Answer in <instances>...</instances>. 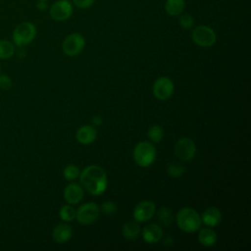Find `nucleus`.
I'll return each mask as SVG.
<instances>
[{
    "instance_id": "39448f33",
    "label": "nucleus",
    "mask_w": 251,
    "mask_h": 251,
    "mask_svg": "<svg viewBox=\"0 0 251 251\" xmlns=\"http://www.w3.org/2000/svg\"><path fill=\"white\" fill-rule=\"evenodd\" d=\"M191 38L192 41L200 47H210L216 43L217 35L212 27L200 25L192 30Z\"/></svg>"
},
{
    "instance_id": "5701e85b",
    "label": "nucleus",
    "mask_w": 251,
    "mask_h": 251,
    "mask_svg": "<svg viewBox=\"0 0 251 251\" xmlns=\"http://www.w3.org/2000/svg\"><path fill=\"white\" fill-rule=\"evenodd\" d=\"M147 136L149 137V139L152 142L159 143L164 137V129L162 126H160L158 125H154L148 129Z\"/></svg>"
},
{
    "instance_id": "b1692460",
    "label": "nucleus",
    "mask_w": 251,
    "mask_h": 251,
    "mask_svg": "<svg viewBox=\"0 0 251 251\" xmlns=\"http://www.w3.org/2000/svg\"><path fill=\"white\" fill-rule=\"evenodd\" d=\"M75 214H76V211L71 205H64L61 207V209L59 211V216H60L61 220L65 221V222L74 221L75 219Z\"/></svg>"
},
{
    "instance_id": "7ed1b4c3",
    "label": "nucleus",
    "mask_w": 251,
    "mask_h": 251,
    "mask_svg": "<svg viewBox=\"0 0 251 251\" xmlns=\"http://www.w3.org/2000/svg\"><path fill=\"white\" fill-rule=\"evenodd\" d=\"M132 156L136 165L141 168H147L151 166L156 159V148L150 142L141 141L135 145Z\"/></svg>"
},
{
    "instance_id": "6e6552de",
    "label": "nucleus",
    "mask_w": 251,
    "mask_h": 251,
    "mask_svg": "<svg viewBox=\"0 0 251 251\" xmlns=\"http://www.w3.org/2000/svg\"><path fill=\"white\" fill-rule=\"evenodd\" d=\"M196 153V145L191 138L182 137L175 144V154L184 162L191 161Z\"/></svg>"
},
{
    "instance_id": "bb28decb",
    "label": "nucleus",
    "mask_w": 251,
    "mask_h": 251,
    "mask_svg": "<svg viewBox=\"0 0 251 251\" xmlns=\"http://www.w3.org/2000/svg\"><path fill=\"white\" fill-rule=\"evenodd\" d=\"M101 210L105 215H114L117 212V206L112 201H105L101 205Z\"/></svg>"
},
{
    "instance_id": "412c9836",
    "label": "nucleus",
    "mask_w": 251,
    "mask_h": 251,
    "mask_svg": "<svg viewBox=\"0 0 251 251\" xmlns=\"http://www.w3.org/2000/svg\"><path fill=\"white\" fill-rule=\"evenodd\" d=\"M158 220L159 222L162 224L163 226L165 227H169L172 223H173V214H172V211L167 208V207H162L159 211H158Z\"/></svg>"
},
{
    "instance_id": "473e14b6",
    "label": "nucleus",
    "mask_w": 251,
    "mask_h": 251,
    "mask_svg": "<svg viewBox=\"0 0 251 251\" xmlns=\"http://www.w3.org/2000/svg\"><path fill=\"white\" fill-rule=\"evenodd\" d=\"M0 70H1V64H0Z\"/></svg>"
},
{
    "instance_id": "9d476101",
    "label": "nucleus",
    "mask_w": 251,
    "mask_h": 251,
    "mask_svg": "<svg viewBox=\"0 0 251 251\" xmlns=\"http://www.w3.org/2000/svg\"><path fill=\"white\" fill-rule=\"evenodd\" d=\"M49 14L54 21H66L73 14V5L69 0H58L51 5Z\"/></svg>"
},
{
    "instance_id": "cd10ccee",
    "label": "nucleus",
    "mask_w": 251,
    "mask_h": 251,
    "mask_svg": "<svg viewBox=\"0 0 251 251\" xmlns=\"http://www.w3.org/2000/svg\"><path fill=\"white\" fill-rule=\"evenodd\" d=\"M11 87H12L11 77L6 74L0 75V89L9 90Z\"/></svg>"
},
{
    "instance_id": "f03ea898",
    "label": "nucleus",
    "mask_w": 251,
    "mask_h": 251,
    "mask_svg": "<svg viewBox=\"0 0 251 251\" xmlns=\"http://www.w3.org/2000/svg\"><path fill=\"white\" fill-rule=\"evenodd\" d=\"M176 222L179 229L185 232H195L201 227V217L196 210L190 207H184L178 210L176 216Z\"/></svg>"
},
{
    "instance_id": "dca6fc26",
    "label": "nucleus",
    "mask_w": 251,
    "mask_h": 251,
    "mask_svg": "<svg viewBox=\"0 0 251 251\" xmlns=\"http://www.w3.org/2000/svg\"><path fill=\"white\" fill-rule=\"evenodd\" d=\"M72 235H73V229L67 224H59L52 230V237L59 244L69 241Z\"/></svg>"
},
{
    "instance_id": "f257e3e1",
    "label": "nucleus",
    "mask_w": 251,
    "mask_h": 251,
    "mask_svg": "<svg viewBox=\"0 0 251 251\" xmlns=\"http://www.w3.org/2000/svg\"><path fill=\"white\" fill-rule=\"evenodd\" d=\"M79 181L82 187L94 196L104 193L108 184L105 171L97 165H90L84 168L79 174Z\"/></svg>"
},
{
    "instance_id": "4be33fe9",
    "label": "nucleus",
    "mask_w": 251,
    "mask_h": 251,
    "mask_svg": "<svg viewBox=\"0 0 251 251\" xmlns=\"http://www.w3.org/2000/svg\"><path fill=\"white\" fill-rule=\"evenodd\" d=\"M185 173V168L177 162H171L167 166V174L171 177H180Z\"/></svg>"
},
{
    "instance_id": "1a4fd4ad",
    "label": "nucleus",
    "mask_w": 251,
    "mask_h": 251,
    "mask_svg": "<svg viewBox=\"0 0 251 251\" xmlns=\"http://www.w3.org/2000/svg\"><path fill=\"white\" fill-rule=\"evenodd\" d=\"M174 81L168 76H160L153 83V94L159 100H167L174 93Z\"/></svg>"
},
{
    "instance_id": "c756f323",
    "label": "nucleus",
    "mask_w": 251,
    "mask_h": 251,
    "mask_svg": "<svg viewBox=\"0 0 251 251\" xmlns=\"http://www.w3.org/2000/svg\"><path fill=\"white\" fill-rule=\"evenodd\" d=\"M163 243L164 245L166 246H172L174 245V239L172 237H166L164 240H163Z\"/></svg>"
},
{
    "instance_id": "a211bd4d",
    "label": "nucleus",
    "mask_w": 251,
    "mask_h": 251,
    "mask_svg": "<svg viewBox=\"0 0 251 251\" xmlns=\"http://www.w3.org/2000/svg\"><path fill=\"white\" fill-rule=\"evenodd\" d=\"M198 230H199L198 240L202 245L210 247L217 242L218 236L214 229L210 227H202V228H199Z\"/></svg>"
},
{
    "instance_id": "0eeeda50",
    "label": "nucleus",
    "mask_w": 251,
    "mask_h": 251,
    "mask_svg": "<svg viewBox=\"0 0 251 251\" xmlns=\"http://www.w3.org/2000/svg\"><path fill=\"white\" fill-rule=\"evenodd\" d=\"M85 46V39L84 37L77 32L69 34L62 43L63 52L67 56H76L78 55Z\"/></svg>"
},
{
    "instance_id": "393cba45",
    "label": "nucleus",
    "mask_w": 251,
    "mask_h": 251,
    "mask_svg": "<svg viewBox=\"0 0 251 251\" xmlns=\"http://www.w3.org/2000/svg\"><path fill=\"white\" fill-rule=\"evenodd\" d=\"M79 174H80V170L77 166L74 165V164H71V165H68L64 171H63V175H64V177L67 179V180H75V178H77L79 176Z\"/></svg>"
},
{
    "instance_id": "7c9ffc66",
    "label": "nucleus",
    "mask_w": 251,
    "mask_h": 251,
    "mask_svg": "<svg viewBox=\"0 0 251 251\" xmlns=\"http://www.w3.org/2000/svg\"><path fill=\"white\" fill-rule=\"evenodd\" d=\"M101 123H102V119H101V117H99V116H95V117H93V119H92V124H93V125H95V126H99V125H101Z\"/></svg>"
},
{
    "instance_id": "aec40b11",
    "label": "nucleus",
    "mask_w": 251,
    "mask_h": 251,
    "mask_svg": "<svg viewBox=\"0 0 251 251\" xmlns=\"http://www.w3.org/2000/svg\"><path fill=\"white\" fill-rule=\"evenodd\" d=\"M15 44L6 39H0V59L7 60L14 56Z\"/></svg>"
},
{
    "instance_id": "ddd939ff",
    "label": "nucleus",
    "mask_w": 251,
    "mask_h": 251,
    "mask_svg": "<svg viewBox=\"0 0 251 251\" xmlns=\"http://www.w3.org/2000/svg\"><path fill=\"white\" fill-rule=\"evenodd\" d=\"M162 236H163V228L155 223L147 225L142 229V237L144 241L149 244L157 243L158 241L161 240Z\"/></svg>"
},
{
    "instance_id": "4468645a",
    "label": "nucleus",
    "mask_w": 251,
    "mask_h": 251,
    "mask_svg": "<svg viewBox=\"0 0 251 251\" xmlns=\"http://www.w3.org/2000/svg\"><path fill=\"white\" fill-rule=\"evenodd\" d=\"M201 217V222L210 227L218 226L222 221V213L217 207H209L206 209Z\"/></svg>"
},
{
    "instance_id": "c85d7f7f",
    "label": "nucleus",
    "mask_w": 251,
    "mask_h": 251,
    "mask_svg": "<svg viewBox=\"0 0 251 251\" xmlns=\"http://www.w3.org/2000/svg\"><path fill=\"white\" fill-rule=\"evenodd\" d=\"M95 0H73L75 6L80 9H87L90 8L94 4Z\"/></svg>"
},
{
    "instance_id": "9b49d317",
    "label": "nucleus",
    "mask_w": 251,
    "mask_h": 251,
    "mask_svg": "<svg viewBox=\"0 0 251 251\" xmlns=\"http://www.w3.org/2000/svg\"><path fill=\"white\" fill-rule=\"evenodd\" d=\"M156 212V207L154 202L149 200H144L136 204L133 209V219L138 223H144L153 218Z\"/></svg>"
},
{
    "instance_id": "6ab92c4d",
    "label": "nucleus",
    "mask_w": 251,
    "mask_h": 251,
    "mask_svg": "<svg viewBox=\"0 0 251 251\" xmlns=\"http://www.w3.org/2000/svg\"><path fill=\"white\" fill-rule=\"evenodd\" d=\"M185 8L184 0H166L165 11L169 16L176 17L182 14Z\"/></svg>"
},
{
    "instance_id": "2f4dec72",
    "label": "nucleus",
    "mask_w": 251,
    "mask_h": 251,
    "mask_svg": "<svg viewBox=\"0 0 251 251\" xmlns=\"http://www.w3.org/2000/svg\"><path fill=\"white\" fill-rule=\"evenodd\" d=\"M39 1H47V0H39Z\"/></svg>"
},
{
    "instance_id": "f3484780",
    "label": "nucleus",
    "mask_w": 251,
    "mask_h": 251,
    "mask_svg": "<svg viewBox=\"0 0 251 251\" xmlns=\"http://www.w3.org/2000/svg\"><path fill=\"white\" fill-rule=\"evenodd\" d=\"M140 231H141L140 226H139L138 222L135 220L126 222L123 226V229H122L123 236L127 240L136 239L138 237V235L140 234Z\"/></svg>"
},
{
    "instance_id": "20e7f679",
    "label": "nucleus",
    "mask_w": 251,
    "mask_h": 251,
    "mask_svg": "<svg viewBox=\"0 0 251 251\" xmlns=\"http://www.w3.org/2000/svg\"><path fill=\"white\" fill-rule=\"evenodd\" d=\"M36 36V27L30 22H23L19 24L12 34L13 43L17 47L28 45Z\"/></svg>"
},
{
    "instance_id": "a878e982",
    "label": "nucleus",
    "mask_w": 251,
    "mask_h": 251,
    "mask_svg": "<svg viewBox=\"0 0 251 251\" xmlns=\"http://www.w3.org/2000/svg\"><path fill=\"white\" fill-rule=\"evenodd\" d=\"M178 25L183 29H189L194 25V18L189 14H180L178 16Z\"/></svg>"
},
{
    "instance_id": "2eb2a0df",
    "label": "nucleus",
    "mask_w": 251,
    "mask_h": 251,
    "mask_svg": "<svg viewBox=\"0 0 251 251\" xmlns=\"http://www.w3.org/2000/svg\"><path fill=\"white\" fill-rule=\"evenodd\" d=\"M96 136H97L96 129L94 128V126H89V125L80 126L76 130V133H75L76 140L79 143L84 144V145L92 143L96 139Z\"/></svg>"
},
{
    "instance_id": "f8f14e48",
    "label": "nucleus",
    "mask_w": 251,
    "mask_h": 251,
    "mask_svg": "<svg viewBox=\"0 0 251 251\" xmlns=\"http://www.w3.org/2000/svg\"><path fill=\"white\" fill-rule=\"evenodd\" d=\"M83 197V189L78 183L72 182L64 189V199L67 203L75 205L81 201Z\"/></svg>"
},
{
    "instance_id": "423d86ee",
    "label": "nucleus",
    "mask_w": 251,
    "mask_h": 251,
    "mask_svg": "<svg viewBox=\"0 0 251 251\" xmlns=\"http://www.w3.org/2000/svg\"><path fill=\"white\" fill-rule=\"evenodd\" d=\"M99 214L100 208L98 205L94 202H88L79 206V208L76 210L75 219L80 225H91L97 220Z\"/></svg>"
}]
</instances>
